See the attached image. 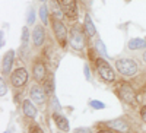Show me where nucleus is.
Returning <instances> with one entry per match:
<instances>
[{
  "label": "nucleus",
  "instance_id": "f257e3e1",
  "mask_svg": "<svg viewBox=\"0 0 146 133\" xmlns=\"http://www.w3.org/2000/svg\"><path fill=\"white\" fill-rule=\"evenodd\" d=\"M115 67L121 75L124 76H133L137 72V65L131 59H120L115 62Z\"/></svg>",
  "mask_w": 146,
  "mask_h": 133
},
{
  "label": "nucleus",
  "instance_id": "f03ea898",
  "mask_svg": "<svg viewBox=\"0 0 146 133\" xmlns=\"http://www.w3.org/2000/svg\"><path fill=\"white\" fill-rule=\"evenodd\" d=\"M96 67H98V72H100V75H101V78H102L104 80L113 82V80L115 79L114 72H113L111 66L107 63L105 59H98V60H96Z\"/></svg>",
  "mask_w": 146,
  "mask_h": 133
},
{
  "label": "nucleus",
  "instance_id": "7ed1b4c3",
  "mask_svg": "<svg viewBox=\"0 0 146 133\" xmlns=\"http://www.w3.org/2000/svg\"><path fill=\"white\" fill-rule=\"evenodd\" d=\"M117 94L121 100H123L124 102L127 104H131L133 101H135V89L131 88L130 83L127 82H123L118 85V89H117Z\"/></svg>",
  "mask_w": 146,
  "mask_h": 133
},
{
  "label": "nucleus",
  "instance_id": "20e7f679",
  "mask_svg": "<svg viewBox=\"0 0 146 133\" xmlns=\"http://www.w3.org/2000/svg\"><path fill=\"white\" fill-rule=\"evenodd\" d=\"M70 45L75 50H82L85 47V35L78 27H73L70 31Z\"/></svg>",
  "mask_w": 146,
  "mask_h": 133
},
{
  "label": "nucleus",
  "instance_id": "39448f33",
  "mask_svg": "<svg viewBox=\"0 0 146 133\" xmlns=\"http://www.w3.org/2000/svg\"><path fill=\"white\" fill-rule=\"evenodd\" d=\"M53 28H54V34H56V38L58 40V43L62 45H66L67 32H66V27L62 22V19H54L53 21Z\"/></svg>",
  "mask_w": 146,
  "mask_h": 133
},
{
  "label": "nucleus",
  "instance_id": "423d86ee",
  "mask_svg": "<svg viewBox=\"0 0 146 133\" xmlns=\"http://www.w3.org/2000/svg\"><path fill=\"white\" fill-rule=\"evenodd\" d=\"M58 2H60V5H62L66 16H69L70 19L78 18V3H76V0H58Z\"/></svg>",
  "mask_w": 146,
  "mask_h": 133
},
{
  "label": "nucleus",
  "instance_id": "0eeeda50",
  "mask_svg": "<svg viewBox=\"0 0 146 133\" xmlns=\"http://www.w3.org/2000/svg\"><path fill=\"white\" fill-rule=\"evenodd\" d=\"M27 79H28V72L25 70V69H16L13 73L10 75V82H12V85L13 86H16V88H19V86H22V85H25V82H27Z\"/></svg>",
  "mask_w": 146,
  "mask_h": 133
},
{
  "label": "nucleus",
  "instance_id": "6e6552de",
  "mask_svg": "<svg viewBox=\"0 0 146 133\" xmlns=\"http://www.w3.org/2000/svg\"><path fill=\"white\" fill-rule=\"evenodd\" d=\"M45 95H47L45 89H42V86H40V85H34L31 88V98L36 104H44L45 102Z\"/></svg>",
  "mask_w": 146,
  "mask_h": 133
},
{
  "label": "nucleus",
  "instance_id": "1a4fd4ad",
  "mask_svg": "<svg viewBox=\"0 0 146 133\" xmlns=\"http://www.w3.org/2000/svg\"><path fill=\"white\" fill-rule=\"evenodd\" d=\"M32 40H34V44L36 47H40L44 44V40H45V31L41 25L35 27L34 28V34H32Z\"/></svg>",
  "mask_w": 146,
  "mask_h": 133
},
{
  "label": "nucleus",
  "instance_id": "9d476101",
  "mask_svg": "<svg viewBox=\"0 0 146 133\" xmlns=\"http://www.w3.org/2000/svg\"><path fill=\"white\" fill-rule=\"evenodd\" d=\"M13 59H15V51L9 50L6 53V56L3 57V63H2L3 73H9V72H10V67H12V65H13Z\"/></svg>",
  "mask_w": 146,
  "mask_h": 133
},
{
  "label": "nucleus",
  "instance_id": "9b49d317",
  "mask_svg": "<svg viewBox=\"0 0 146 133\" xmlns=\"http://www.w3.org/2000/svg\"><path fill=\"white\" fill-rule=\"evenodd\" d=\"M53 118H54L57 127L62 130V132H69V122H67V118L64 116H60L58 113H54Z\"/></svg>",
  "mask_w": 146,
  "mask_h": 133
},
{
  "label": "nucleus",
  "instance_id": "f8f14e48",
  "mask_svg": "<svg viewBox=\"0 0 146 133\" xmlns=\"http://www.w3.org/2000/svg\"><path fill=\"white\" fill-rule=\"evenodd\" d=\"M50 9L53 12V15L56 16V19H63L64 12H63V7H62V5H60L58 0H51L50 2Z\"/></svg>",
  "mask_w": 146,
  "mask_h": 133
},
{
  "label": "nucleus",
  "instance_id": "ddd939ff",
  "mask_svg": "<svg viewBox=\"0 0 146 133\" xmlns=\"http://www.w3.org/2000/svg\"><path fill=\"white\" fill-rule=\"evenodd\" d=\"M32 73H34V78H35L36 80H42L44 76H45V66H44L41 62H36V63L34 65Z\"/></svg>",
  "mask_w": 146,
  "mask_h": 133
},
{
  "label": "nucleus",
  "instance_id": "4468645a",
  "mask_svg": "<svg viewBox=\"0 0 146 133\" xmlns=\"http://www.w3.org/2000/svg\"><path fill=\"white\" fill-rule=\"evenodd\" d=\"M22 108H23V113H25V116L27 117H35L36 116V110H35V107H34V104L29 101V100H25L23 101V104H22Z\"/></svg>",
  "mask_w": 146,
  "mask_h": 133
},
{
  "label": "nucleus",
  "instance_id": "2eb2a0df",
  "mask_svg": "<svg viewBox=\"0 0 146 133\" xmlns=\"http://www.w3.org/2000/svg\"><path fill=\"white\" fill-rule=\"evenodd\" d=\"M108 126L111 127V129H114V130L121 132V133H126V132L129 130L127 123H126V122H123V120H114V122H110V123H108Z\"/></svg>",
  "mask_w": 146,
  "mask_h": 133
},
{
  "label": "nucleus",
  "instance_id": "dca6fc26",
  "mask_svg": "<svg viewBox=\"0 0 146 133\" xmlns=\"http://www.w3.org/2000/svg\"><path fill=\"white\" fill-rule=\"evenodd\" d=\"M85 32H86L88 37H94V35L96 34V29L94 27L92 19H91L89 15H86V18H85Z\"/></svg>",
  "mask_w": 146,
  "mask_h": 133
},
{
  "label": "nucleus",
  "instance_id": "f3484780",
  "mask_svg": "<svg viewBox=\"0 0 146 133\" xmlns=\"http://www.w3.org/2000/svg\"><path fill=\"white\" fill-rule=\"evenodd\" d=\"M146 47V40L142 38H133L129 41V48L130 50H139V48H145Z\"/></svg>",
  "mask_w": 146,
  "mask_h": 133
},
{
  "label": "nucleus",
  "instance_id": "a211bd4d",
  "mask_svg": "<svg viewBox=\"0 0 146 133\" xmlns=\"http://www.w3.org/2000/svg\"><path fill=\"white\" fill-rule=\"evenodd\" d=\"M95 45H96V50H98V53H100V54H101L104 59H108V54H107V48H105L104 43H102L101 40H96Z\"/></svg>",
  "mask_w": 146,
  "mask_h": 133
},
{
  "label": "nucleus",
  "instance_id": "6ab92c4d",
  "mask_svg": "<svg viewBox=\"0 0 146 133\" xmlns=\"http://www.w3.org/2000/svg\"><path fill=\"white\" fill-rule=\"evenodd\" d=\"M28 41H29V32H28V28L27 27H23L22 28V45L27 47Z\"/></svg>",
  "mask_w": 146,
  "mask_h": 133
},
{
  "label": "nucleus",
  "instance_id": "aec40b11",
  "mask_svg": "<svg viewBox=\"0 0 146 133\" xmlns=\"http://www.w3.org/2000/svg\"><path fill=\"white\" fill-rule=\"evenodd\" d=\"M89 105H91L92 108H96V110H102V108H105V104H104V102L95 101V100H92V101L89 102Z\"/></svg>",
  "mask_w": 146,
  "mask_h": 133
},
{
  "label": "nucleus",
  "instance_id": "412c9836",
  "mask_svg": "<svg viewBox=\"0 0 146 133\" xmlns=\"http://www.w3.org/2000/svg\"><path fill=\"white\" fill-rule=\"evenodd\" d=\"M40 18H41L42 23H47V7L44 5H41V7H40Z\"/></svg>",
  "mask_w": 146,
  "mask_h": 133
},
{
  "label": "nucleus",
  "instance_id": "4be33fe9",
  "mask_svg": "<svg viewBox=\"0 0 146 133\" xmlns=\"http://www.w3.org/2000/svg\"><path fill=\"white\" fill-rule=\"evenodd\" d=\"M45 92L48 95H53V92H54V83H51V80L45 82Z\"/></svg>",
  "mask_w": 146,
  "mask_h": 133
},
{
  "label": "nucleus",
  "instance_id": "5701e85b",
  "mask_svg": "<svg viewBox=\"0 0 146 133\" xmlns=\"http://www.w3.org/2000/svg\"><path fill=\"white\" fill-rule=\"evenodd\" d=\"M34 21H35V12H34V9H31L29 13H28V16H27V22L29 23V25H32Z\"/></svg>",
  "mask_w": 146,
  "mask_h": 133
},
{
  "label": "nucleus",
  "instance_id": "b1692460",
  "mask_svg": "<svg viewBox=\"0 0 146 133\" xmlns=\"http://www.w3.org/2000/svg\"><path fill=\"white\" fill-rule=\"evenodd\" d=\"M51 107H54V113H58L62 108H60V104H58V101H57V98L56 96H53V100H51Z\"/></svg>",
  "mask_w": 146,
  "mask_h": 133
},
{
  "label": "nucleus",
  "instance_id": "393cba45",
  "mask_svg": "<svg viewBox=\"0 0 146 133\" xmlns=\"http://www.w3.org/2000/svg\"><path fill=\"white\" fill-rule=\"evenodd\" d=\"M6 92H7V89H6V83H5V80H3V79H0V95L5 96V95H6Z\"/></svg>",
  "mask_w": 146,
  "mask_h": 133
},
{
  "label": "nucleus",
  "instance_id": "a878e982",
  "mask_svg": "<svg viewBox=\"0 0 146 133\" xmlns=\"http://www.w3.org/2000/svg\"><path fill=\"white\" fill-rule=\"evenodd\" d=\"M29 133H44V132H42V129H41L40 126L32 124V126L29 127Z\"/></svg>",
  "mask_w": 146,
  "mask_h": 133
},
{
  "label": "nucleus",
  "instance_id": "bb28decb",
  "mask_svg": "<svg viewBox=\"0 0 146 133\" xmlns=\"http://www.w3.org/2000/svg\"><path fill=\"white\" fill-rule=\"evenodd\" d=\"M83 72H85V78H86V79L89 80V79H91V72H89L88 65H85V66H83Z\"/></svg>",
  "mask_w": 146,
  "mask_h": 133
},
{
  "label": "nucleus",
  "instance_id": "cd10ccee",
  "mask_svg": "<svg viewBox=\"0 0 146 133\" xmlns=\"http://www.w3.org/2000/svg\"><path fill=\"white\" fill-rule=\"evenodd\" d=\"M75 133H91V130L88 127H78L75 130Z\"/></svg>",
  "mask_w": 146,
  "mask_h": 133
},
{
  "label": "nucleus",
  "instance_id": "c85d7f7f",
  "mask_svg": "<svg viewBox=\"0 0 146 133\" xmlns=\"http://www.w3.org/2000/svg\"><path fill=\"white\" fill-rule=\"evenodd\" d=\"M140 116H142V120H143V122H146V105L140 110Z\"/></svg>",
  "mask_w": 146,
  "mask_h": 133
},
{
  "label": "nucleus",
  "instance_id": "c756f323",
  "mask_svg": "<svg viewBox=\"0 0 146 133\" xmlns=\"http://www.w3.org/2000/svg\"><path fill=\"white\" fill-rule=\"evenodd\" d=\"M0 40H2V41H0V45H5V32L3 31H0Z\"/></svg>",
  "mask_w": 146,
  "mask_h": 133
},
{
  "label": "nucleus",
  "instance_id": "7c9ffc66",
  "mask_svg": "<svg viewBox=\"0 0 146 133\" xmlns=\"http://www.w3.org/2000/svg\"><path fill=\"white\" fill-rule=\"evenodd\" d=\"M98 133H111V132H108V130H100Z\"/></svg>",
  "mask_w": 146,
  "mask_h": 133
},
{
  "label": "nucleus",
  "instance_id": "2f4dec72",
  "mask_svg": "<svg viewBox=\"0 0 146 133\" xmlns=\"http://www.w3.org/2000/svg\"><path fill=\"white\" fill-rule=\"evenodd\" d=\"M143 60H145V63H146V51L143 53Z\"/></svg>",
  "mask_w": 146,
  "mask_h": 133
},
{
  "label": "nucleus",
  "instance_id": "473e14b6",
  "mask_svg": "<svg viewBox=\"0 0 146 133\" xmlns=\"http://www.w3.org/2000/svg\"><path fill=\"white\" fill-rule=\"evenodd\" d=\"M3 133H9V132H3Z\"/></svg>",
  "mask_w": 146,
  "mask_h": 133
},
{
  "label": "nucleus",
  "instance_id": "72a5a7b5",
  "mask_svg": "<svg viewBox=\"0 0 146 133\" xmlns=\"http://www.w3.org/2000/svg\"><path fill=\"white\" fill-rule=\"evenodd\" d=\"M41 2H45V0H41Z\"/></svg>",
  "mask_w": 146,
  "mask_h": 133
},
{
  "label": "nucleus",
  "instance_id": "f704fd0d",
  "mask_svg": "<svg viewBox=\"0 0 146 133\" xmlns=\"http://www.w3.org/2000/svg\"><path fill=\"white\" fill-rule=\"evenodd\" d=\"M145 40H146V38H145Z\"/></svg>",
  "mask_w": 146,
  "mask_h": 133
}]
</instances>
